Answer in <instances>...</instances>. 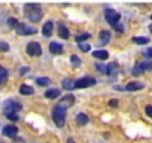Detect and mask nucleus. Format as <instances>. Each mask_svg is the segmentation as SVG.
Wrapping results in <instances>:
<instances>
[{"mask_svg":"<svg viewBox=\"0 0 152 143\" xmlns=\"http://www.w3.org/2000/svg\"><path fill=\"white\" fill-rule=\"evenodd\" d=\"M93 57H96L99 60H107L109 58V54H107V51H94L93 52Z\"/></svg>","mask_w":152,"mask_h":143,"instance_id":"17","label":"nucleus"},{"mask_svg":"<svg viewBox=\"0 0 152 143\" xmlns=\"http://www.w3.org/2000/svg\"><path fill=\"white\" fill-rule=\"evenodd\" d=\"M109 106H110V107H116V106H118V101H116V100H110V101H109Z\"/></svg>","mask_w":152,"mask_h":143,"instance_id":"36","label":"nucleus"},{"mask_svg":"<svg viewBox=\"0 0 152 143\" xmlns=\"http://www.w3.org/2000/svg\"><path fill=\"white\" fill-rule=\"evenodd\" d=\"M112 27H113V28H115L116 31H119V33H122V31H124V27H122V26H121L119 23H116V24H113Z\"/></svg>","mask_w":152,"mask_h":143,"instance_id":"30","label":"nucleus"},{"mask_svg":"<svg viewBox=\"0 0 152 143\" xmlns=\"http://www.w3.org/2000/svg\"><path fill=\"white\" fill-rule=\"evenodd\" d=\"M3 113L8 116V115H11V113H17L18 110H21V104L18 103V101H14V100H8L5 104H3Z\"/></svg>","mask_w":152,"mask_h":143,"instance_id":"3","label":"nucleus"},{"mask_svg":"<svg viewBox=\"0 0 152 143\" xmlns=\"http://www.w3.org/2000/svg\"><path fill=\"white\" fill-rule=\"evenodd\" d=\"M96 67H97V69L102 72V73H106V66H103V64H97Z\"/></svg>","mask_w":152,"mask_h":143,"instance_id":"33","label":"nucleus"},{"mask_svg":"<svg viewBox=\"0 0 152 143\" xmlns=\"http://www.w3.org/2000/svg\"><path fill=\"white\" fill-rule=\"evenodd\" d=\"M58 96H61V91L58 88H51V90H48L45 93V97L46 98H57Z\"/></svg>","mask_w":152,"mask_h":143,"instance_id":"14","label":"nucleus"},{"mask_svg":"<svg viewBox=\"0 0 152 143\" xmlns=\"http://www.w3.org/2000/svg\"><path fill=\"white\" fill-rule=\"evenodd\" d=\"M145 112H146V115H148L149 118H152V106H151V104L145 107Z\"/></svg>","mask_w":152,"mask_h":143,"instance_id":"31","label":"nucleus"},{"mask_svg":"<svg viewBox=\"0 0 152 143\" xmlns=\"http://www.w3.org/2000/svg\"><path fill=\"white\" fill-rule=\"evenodd\" d=\"M109 40H110V33L106 30L100 31V45H106Z\"/></svg>","mask_w":152,"mask_h":143,"instance_id":"15","label":"nucleus"},{"mask_svg":"<svg viewBox=\"0 0 152 143\" xmlns=\"http://www.w3.org/2000/svg\"><path fill=\"white\" fill-rule=\"evenodd\" d=\"M151 20H152V15H151Z\"/></svg>","mask_w":152,"mask_h":143,"instance_id":"42","label":"nucleus"},{"mask_svg":"<svg viewBox=\"0 0 152 143\" xmlns=\"http://www.w3.org/2000/svg\"><path fill=\"white\" fill-rule=\"evenodd\" d=\"M104 17H106V21H107L110 26L119 23V18H121V15H119L116 11H113V9H106V11H104Z\"/></svg>","mask_w":152,"mask_h":143,"instance_id":"6","label":"nucleus"},{"mask_svg":"<svg viewBox=\"0 0 152 143\" xmlns=\"http://www.w3.org/2000/svg\"><path fill=\"white\" fill-rule=\"evenodd\" d=\"M20 93H21L23 96H30V94L34 93V90H33L31 87H28V85H21V87H20Z\"/></svg>","mask_w":152,"mask_h":143,"instance_id":"18","label":"nucleus"},{"mask_svg":"<svg viewBox=\"0 0 152 143\" xmlns=\"http://www.w3.org/2000/svg\"><path fill=\"white\" fill-rule=\"evenodd\" d=\"M49 51L52 54H61L63 52V45H60L58 42H51L49 43Z\"/></svg>","mask_w":152,"mask_h":143,"instance_id":"13","label":"nucleus"},{"mask_svg":"<svg viewBox=\"0 0 152 143\" xmlns=\"http://www.w3.org/2000/svg\"><path fill=\"white\" fill-rule=\"evenodd\" d=\"M106 73H107V75H112V76L116 75V64H115V63H110V64L106 67Z\"/></svg>","mask_w":152,"mask_h":143,"instance_id":"20","label":"nucleus"},{"mask_svg":"<svg viewBox=\"0 0 152 143\" xmlns=\"http://www.w3.org/2000/svg\"><path fill=\"white\" fill-rule=\"evenodd\" d=\"M149 31L152 33V24H149Z\"/></svg>","mask_w":152,"mask_h":143,"instance_id":"40","label":"nucleus"},{"mask_svg":"<svg viewBox=\"0 0 152 143\" xmlns=\"http://www.w3.org/2000/svg\"><path fill=\"white\" fill-rule=\"evenodd\" d=\"M27 72H28V67H21V69H20V73H21V75H26Z\"/></svg>","mask_w":152,"mask_h":143,"instance_id":"35","label":"nucleus"},{"mask_svg":"<svg viewBox=\"0 0 152 143\" xmlns=\"http://www.w3.org/2000/svg\"><path fill=\"white\" fill-rule=\"evenodd\" d=\"M139 66L143 72H149V70H152V60H143Z\"/></svg>","mask_w":152,"mask_h":143,"instance_id":"16","label":"nucleus"},{"mask_svg":"<svg viewBox=\"0 0 152 143\" xmlns=\"http://www.w3.org/2000/svg\"><path fill=\"white\" fill-rule=\"evenodd\" d=\"M0 75H8V70H6V69H3L2 66H0Z\"/></svg>","mask_w":152,"mask_h":143,"instance_id":"37","label":"nucleus"},{"mask_svg":"<svg viewBox=\"0 0 152 143\" xmlns=\"http://www.w3.org/2000/svg\"><path fill=\"white\" fill-rule=\"evenodd\" d=\"M0 51H2V52L9 51V45H8L6 42H0Z\"/></svg>","mask_w":152,"mask_h":143,"instance_id":"28","label":"nucleus"},{"mask_svg":"<svg viewBox=\"0 0 152 143\" xmlns=\"http://www.w3.org/2000/svg\"><path fill=\"white\" fill-rule=\"evenodd\" d=\"M6 79H8V75H0V87L6 82Z\"/></svg>","mask_w":152,"mask_h":143,"instance_id":"32","label":"nucleus"},{"mask_svg":"<svg viewBox=\"0 0 152 143\" xmlns=\"http://www.w3.org/2000/svg\"><path fill=\"white\" fill-rule=\"evenodd\" d=\"M76 121H78V124H81V125H85L88 122V116L85 113H79L78 116H76Z\"/></svg>","mask_w":152,"mask_h":143,"instance_id":"21","label":"nucleus"},{"mask_svg":"<svg viewBox=\"0 0 152 143\" xmlns=\"http://www.w3.org/2000/svg\"><path fill=\"white\" fill-rule=\"evenodd\" d=\"M146 55H148L149 58H152V48H149V49H146Z\"/></svg>","mask_w":152,"mask_h":143,"instance_id":"38","label":"nucleus"},{"mask_svg":"<svg viewBox=\"0 0 152 143\" xmlns=\"http://www.w3.org/2000/svg\"><path fill=\"white\" fill-rule=\"evenodd\" d=\"M52 28H54V23H52V21H46V23L43 24V27H42V33H43V36H45V37H51V34H52Z\"/></svg>","mask_w":152,"mask_h":143,"instance_id":"10","label":"nucleus"},{"mask_svg":"<svg viewBox=\"0 0 152 143\" xmlns=\"http://www.w3.org/2000/svg\"><path fill=\"white\" fill-rule=\"evenodd\" d=\"M143 84L142 82H130V84H127V87H125V90L127 91H139V90H143Z\"/></svg>","mask_w":152,"mask_h":143,"instance_id":"12","label":"nucleus"},{"mask_svg":"<svg viewBox=\"0 0 152 143\" xmlns=\"http://www.w3.org/2000/svg\"><path fill=\"white\" fill-rule=\"evenodd\" d=\"M143 73V70L140 69V66L137 64V66H134V69H133V75L134 76H139V75H142Z\"/></svg>","mask_w":152,"mask_h":143,"instance_id":"27","label":"nucleus"},{"mask_svg":"<svg viewBox=\"0 0 152 143\" xmlns=\"http://www.w3.org/2000/svg\"><path fill=\"white\" fill-rule=\"evenodd\" d=\"M57 28H58V36H60L61 39H69V30H67V27H66L64 24L58 23Z\"/></svg>","mask_w":152,"mask_h":143,"instance_id":"11","label":"nucleus"},{"mask_svg":"<svg viewBox=\"0 0 152 143\" xmlns=\"http://www.w3.org/2000/svg\"><path fill=\"white\" fill-rule=\"evenodd\" d=\"M17 33L20 34V36H28V34H36V27H30V26H27V24H20L18 23V26H17Z\"/></svg>","mask_w":152,"mask_h":143,"instance_id":"5","label":"nucleus"},{"mask_svg":"<svg viewBox=\"0 0 152 143\" xmlns=\"http://www.w3.org/2000/svg\"><path fill=\"white\" fill-rule=\"evenodd\" d=\"M70 61H72L73 66H79V64H81V60H79L78 55H72V57H70Z\"/></svg>","mask_w":152,"mask_h":143,"instance_id":"25","label":"nucleus"},{"mask_svg":"<svg viewBox=\"0 0 152 143\" xmlns=\"http://www.w3.org/2000/svg\"><path fill=\"white\" fill-rule=\"evenodd\" d=\"M133 42H134V43H139V45H145V43L149 42V39H148V37H134Z\"/></svg>","mask_w":152,"mask_h":143,"instance_id":"23","label":"nucleus"},{"mask_svg":"<svg viewBox=\"0 0 152 143\" xmlns=\"http://www.w3.org/2000/svg\"><path fill=\"white\" fill-rule=\"evenodd\" d=\"M3 134H5L6 137L15 139V137H17V134H18V128H17L15 125H6V127L3 128Z\"/></svg>","mask_w":152,"mask_h":143,"instance_id":"8","label":"nucleus"},{"mask_svg":"<svg viewBox=\"0 0 152 143\" xmlns=\"http://www.w3.org/2000/svg\"><path fill=\"white\" fill-rule=\"evenodd\" d=\"M87 39H90V33H82V34H79V36H76V40H78L79 43H82V42L87 40Z\"/></svg>","mask_w":152,"mask_h":143,"instance_id":"24","label":"nucleus"},{"mask_svg":"<svg viewBox=\"0 0 152 143\" xmlns=\"http://www.w3.org/2000/svg\"><path fill=\"white\" fill-rule=\"evenodd\" d=\"M90 48H91V46H90V45H87V43H79V49H81V51H84V52H88V51H90Z\"/></svg>","mask_w":152,"mask_h":143,"instance_id":"29","label":"nucleus"},{"mask_svg":"<svg viewBox=\"0 0 152 143\" xmlns=\"http://www.w3.org/2000/svg\"><path fill=\"white\" fill-rule=\"evenodd\" d=\"M73 103H75V97H73L72 94H69V96H64V97H63V98L58 101V104H60V106H63L64 109L70 107Z\"/></svg>","mask_w":152,"mask_h":143,"instance_id":"9","label":"nucleus"},{"mask_svg":"<svg viewBox=\"0 0 152 143\" xmlns=\"http://www.w3.org/2000/svg\"><path fill=\"white\" fill-rule=\"evenodd\" d=\"M18 143H24V140H21V139H20V140H18Z\"/></svg>","mask_w":152,"mask_h":143,"instance_id":"41","label":"nucleus"},{"mask_svg":"<svg viewBox=\"0 0 152 143\" xmlns=\"http://www.w3.org/2000/svg\"><path fill=\"white\" fill-rule=\"evenodd\" d=\"M52 119L55 122L57 127H63L64 122H66V109L60 104H57L54 109H52Z\"/></svg>","mask_w":152,"mask_h":143,"instance_id":"2","label":"nucleus"},{"mask_svg":"<svg viewBox=\"0 0 152 143\" xmlns=\"http://www.w3.org/2000/svg\"><path fill=\"white\" fill-rule=\"evenodd\" d=\"M63 88L64 90H73L75 88V82L72 79L66 78V79H63Z\"/></svg>","mask_w":152,"mask_h":143,"instance_id":"19","label":"nucleus"},{"mask_svg":"<svg viewBox=\"0 0 152 143\" xmlns=\"http://www.w3.org/2000/svg\"><path fill=\"white\" fill-rule=\"evenodd\" d=\"M96 78H91V76H87V78H82V79H78L75 82V88H88V87H93L96 85Z\"/></svg>","mask_w":152,"mask_h":143,"instance_id":"4","label":"nucleus"},{"mask_svg":"<svg viewBox=\"0 0 152 143\" xmlns=\"http://www.w3.org/2000/svg\"><path fill=\"white\" fill-rule=\"evenodd\" d=\"M24 11H26V17L31 21V23H37L42 20V9L39 5H33V3H28L24 6Z\"/></svg>","mask_w":152,"mask_h":143,"instance_id":"1","label":"nucleus"},{"mask_svg":"<svg viewBox=\"0 0 152 143\" xmlns=\"http://www.w3.org/2000/svg\"><path fill=\"white\" fill-rule=\"evenodd\" d=\"M67 143H75V140H72V139H69V142Z\"/></svg>","mask_w":152,"mask_h":143,"instance_id":"39","label":"nucleus"},{"mask_svg":"<svg viewBox=\"0 0 152 143\" xmlns=\"http://www.w3.org/2000/svg\"><path fill=\"white\" fill-rule=\"evenodd\" d=\"M36 82H37V85H40V87H46V85L51 84V79H49V78H39Z\"/></svg>","mask_w":152,"mask_h":143,"instance_id":"22","label":"nucleus"},{"mask_svg":"<svg viewBox=\"0 0 152 143\" xmlns=\"http://www.w3.org/2000/svg\"><path fill=\"white\" fill-rule=\"evenodd\" d=\"M8 118H9L11 121H18V115H17V113H11V115H8Z\"/></svg>","mask_w":152,"mask_h":143,"instance_id":"34","label":"nucleus"},{"mask_svg":"<svg viewBox=\"0 0 152 143\" xmlns=\"http://www.w3.org/2000/svg\"><path fill=\"white\" fill-rule=\"evenodd\" d=\"M27 54L31 55V57H39L42 54V48H40V43L37 42H30L27 45Z\"/></svg>","mask_w":152,"mask_h":143,"instance_id":"7","label":"nucleus"},{"mask_svg":"<svg viewBox=\"0 0 152 143\" xmlns=\"http://www.w3.org/2000/svg\"><path fill=\"white\" fill-rule=\"evenodd\" d=\"M8 26H9L11 28H17V26H18V21H17L15 18H9V20H8Z\"/></svg>","mask_w":152,"mask_h":143,"instance_id":"26","label":"nucleus"}]
</instances>
